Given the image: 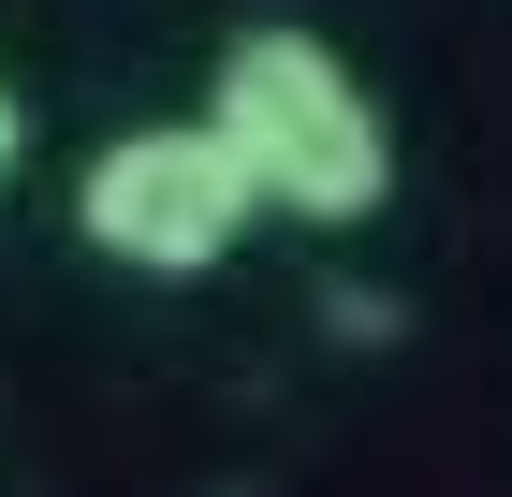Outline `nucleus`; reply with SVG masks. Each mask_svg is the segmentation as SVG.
Listing matches in <instances>:
<instances>
[{"label": "nucleus", "instance_id": "nucleus-1", "mask_svg": "<svg viewBox=\"0 0 512 497\" xmlns=\"http://www.w3.org/2000/svg\"><path fill=\"white\" fill-rule=\"evenodd\" d=\"M205 117L235 132L264 220L352 234V220H381V205H395V117H381V88H366L322 30H293V15H264V30L220 44Z\"/></svg>", "mask_w": 512, "mask_h": 497}, {"label": "nucleus", "instance_id": "nucleus-2", "mask_svg": "<svg viewBox=\"0 0 512 497\" xmlns=\"http://www.w3.org/2000/svg\"><path fill=\"white\" fill-rule=\"evenodd\" d=\"M249 220H264V191H249L220 117H147L118 147H88V176H74V234L132 278H220L249 249Z\"/></svg>", "mask_w": 512, "mask_h": 497}, {"label": "nucleus", "instance_id": "nucleus-3", "mask_svg": "<svg viewBox=\"0 0 512 497\" xmlns=\"http://www.w3.org/2000/svg\"><path fill=\"white\" fill-rule=\"evenodd\" d=\"M15 161H30V103H15V74H0V191H15Z\"/></svg>", "mask_w": 512, "mask_h": 497}]
</instances>
